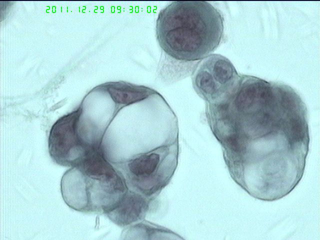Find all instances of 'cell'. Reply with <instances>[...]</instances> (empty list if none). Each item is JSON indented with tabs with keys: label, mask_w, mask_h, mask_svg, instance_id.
<instances>
[{
	"label": "cell",
	"mask_w": 320,
	"mask_h": 240,
	"mask_svg": "<svg viewBox=\"0 0 320 240\" xmlns=\"http://www.w3.org/2000/svg\"><path fill=\"white\" fill-rule=\"evenodd\" d=\"M80 110L63 116L52 126L48 138L49 152L58 164L74 166L91 152L82 139L78 130Z\"/></svg>",
	"instance_id": "6"
},
{
	"label": "cell",
	"mask_w": 320,
	"mask_h": 240,
	"mask_svg": "<svg viewBox=\"0 0 320 240\" xmlns=\"http://www.w3.org/2000/svg\"><path fill=\"white\" fill-rule=\"evenodd\" d=\"M126 184L101 150L90 153L64 174L61 192L66 203L83 212L106 214L128 190Z\"/></svg>",
	"instance_id": "4"
},
{
	"label": "cell",
	"mask_w": 320,
	"mask_h": 240,
	"mask_svg": "<svg viewBox=\"0 0 320 240\" xmlns=\"http://www.w3.org/2000/svg\"><path fill=\"white\" fill-rule=\"evenodd\" d=\"M206 114L231 175L252 196L278 200L302 179L308 152V110L286 84L240 74Z\"/></svg>",
	"instance_id": "1"
},
{
	"label": "cell",
	"mask_w": 320,
	"mask_h": 240,
	"mask_svg": "<svg viewBox=\"0 0 320 240\" xmlns=\"http://www.w3.org/2000/svg\"><path fill=\"white\" fill-rule=\"evenodd\" d=\"M220 11L205 1H174L162 10L156 38L170 58L184 62L202 60L219 46L224 34Z\"/></svg>",
	"instance_id": "3"
},
{
	"label": "cell",
	"mask_w": 320,
	"mask_h": 240,
	"mask_svg": "<svg viewBox=\"0 0 320 240\" xmlns=\"http://www.w3.org/2000/svg\"><path fill=\"white\" fill-rule=\"evenodd\" d=\"M148 208V202L141 194L128 190L116 206L106 214L114 224L126 226L140 220Z\"/></svg>",
	"instance_id": "7"
},
{
	"label": "cell",
	"mask_w": 320,
	"mask_h": 240,
	"mask_svg": "<svg viewBox=\"0 0 320 240\" xmlns=\"http://www.w3.org/2000/svg\"><path fill=\"white\" fill-rule=\"evenodd\" d=\"M106 86L112 104L104 115L100 149L122 177L145 158L159 154H178V140H154L178 138V134L154 136L178 130L158 132L177 126L176 115L162 95L151 88L122 81L108 82Z\"/></svg>",
	"instance_id": "2"
},
{
	"label": "cell",
	"mask_w": 320,
	"mask_h": 240,
	"mask_svg": "<svg viewBox=\"0 0 320 240\" xmlns=\"http://www.w3.org/2000/svg\"><path fill=\"white\" fill-rule=\"evenodd\" d=\"M193 87L206 103L216 102L230 92L237 82L238 74L231 62L219 54H212L194 67Z\"/></svg>",
	"instance_id": "5"
}]
</instances>
